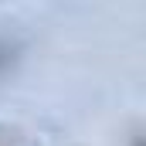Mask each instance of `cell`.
<instances>
[{
	"instance_id": "cell-1",
	"label": "cell",
	"mask_w": 146,
	"mask_h": 146,
	"mask_svg": "<svg viewBox=\"0 0 146 146\" xmlns=\"http://www.w3.org/2000/svg\"><path fill=\"white\" fill-rule=\"evenodd\" d=\"M10 61H14V48H10V41H7V37H0V72H7V68H10Z\"/></svg>"
}]
</instances>
